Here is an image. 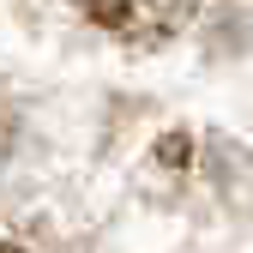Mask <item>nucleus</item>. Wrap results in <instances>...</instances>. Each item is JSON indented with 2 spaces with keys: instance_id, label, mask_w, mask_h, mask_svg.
Returning <instances> with one entry per match:
<instances>
[{
  "instance_id": "f257e3e1",
  "label": "nucleus",
  "mask_w": 253,
  "mask_h": 253,
  "mask_svg": "<svg viewBox=\"0 0 253 253\" xmlns=\"http://www.w3.org/2000/svg\"><path fill=\"white\" fill-rule=\"evenodd\" d=\"M73 6L121 42H163L187 18V0H73Z\"/></svg>"
},
{
  "instance_id": "f03ea898",
  "label": "nucleus",
  "mask_w": 253,
  "mask_h": 253,
  "mask_svg": "<svg viewBox=\"0 0 253 253\" xmlns=\"http://www.w3.org/2000/svg\"><path fill=\"white\" fill-rule=\"evenodd\" d=\"M0 253H73V247L54 241L48 229H12V235H0Z\"/></svg>"
}]
</instances>
